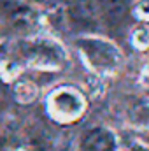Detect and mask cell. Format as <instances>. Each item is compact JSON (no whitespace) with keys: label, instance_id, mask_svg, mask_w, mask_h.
Segmentation results:
<instances>
[{"label":"cell","instance_id":"cell-2","mask_svg":"<svg viewBox=\"0 0 149 151\" xmlns=\"http://www.w3.org/2000/svg\"><path fill=\"white\" fill-rule=\"evenodd\" d=\"M47 113L58 123H72L86 111V99L74 86H60L47 97Z\"/></svg>","mask_w":149,"mask_h":151},{"label":"cell","instance_id":"cell-6","mask_svg":"<svg viewBox=\"0 0 149 151\" xmlns=\"http://www.w3.org/2000/svg\"><path fill=\"white\" fill-rule=\"evenodd\" d=\"M132 44L139 49H149V27L137 28L132 35Z\"/></svg>","mask_w":149,"mask_h":151},{"label":"cell","instance_id":"cell-5","mask_svg":"<svg viewBox=\"0 0 149 151\" xmlns=\"http://www.w3.org/2000/svg\"><path fill=\"white\" fill-rule=\"evenodd\" d=\"M14 95L21 104H30L37 99V86L32 81H19L14 86Z\"/></svg>","mask_w":149,"mask_h":151},{"label":"cell","instance_id":"cell-1","mask_svg":"<svg viewBox=\"0 0 149 151\" xmlns=\"http://www.w3.org/2000/svg\"><path fill=\"white\" fill-rule=\"evenodd\" d=\"M77 49L84 63L98 76L116 74L123 63V55L116 44L102 37H81Z\"/></svg>","mask_w":149,"mask_h":151},{"label":"cell","instance_id":"cell-7","mask_svg":"<svg viewBox=\"0 0 149 151\" xmlns=\"http://www.w3.org/2000/svg\"><path fill=\"white\" fill-rule=\"evenodd\" d=\"M135 16L142 21H149V0H139L135 5Z\"/></svg>","mask_w":149,"mask_h":151},{"label":"cell","instance_id":"cell-9","mask_svg":"<svg viewBox=\"0 0 149 151\" xmlns=\"http://www.w3.org/2000/svg\"><path fill=\"white\" fill-rule=\"evenodd\" d=\"M126 151H149V148L146 144H140V142H135V144H132L130 148Z\"/></svg>","mask_w":149,"mask_h":151},{"label":"cell","instance_id":"cell-4","mask_svg":"<svg viewBox=\"0 0 149 151\" xmlns=\"http://www.w3.org/2000/svg\"><path fill=\"white\" fill-rule=\"evenodd\" d=\"M130 121L139 127H149V95L135 100L128 111Z\"/></svg>","mask_w":149,"mask_h":151},{"label":"cell","instance_id":"cell-8","mask_svg":"<svg viewBox=\"0 0 149 151\" xmlns=\"http://www.w3.org/2000/svg\"><path fill=\"white\" fill-rule=\"evenodd\" d=\"M140 83H142L146 88H149V60L146 62V65H144L142 70H140Z\"/></svg>","mask_w":149,"mask_h":151},{"label":"cell","instance_id":"cell-3","mask_svg":"<svg viewBox=\"0 0 149 151\" xmlns=\"http://www.w3.org/2000/svg\"><path fill=\"white\" fill-rule=\"evenodd\" d=\"M21 56L30 67L44 70H56L65 62V51L62 46L49 39H34L23 42Z\"/></svg>","mask_w":149,"mask_h":151}]
</instances>
